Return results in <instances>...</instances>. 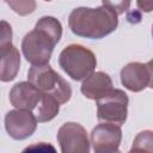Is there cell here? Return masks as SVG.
I'll list each match as a JSON object with an SVG mask.
<instances>
[{
    "instance_id": "cell-1",
    "label": "cell",
    "mask_w": 153,
    "mask_h": 153,
    "mask_svg": "<svg viewBox=\"0 0 153 153\" xmlns=\"http://www.w3.org/2000/svg\"><path fill=\"white\" fill-rule=\"evenodd\" d=\"M62 37V25L55 17L44 16L22 41L24 57L31 65H47L55 45Z\"/></svg>"
},
{
    "instance_id": "cell-2",
    "label": "cell",
    "mask_w": 153,
    "mask_h": 153,
    "mask_svg": "<svg viewBox=\"0 0 153 153\" xmlns=\"http://www.w3.org/2000/svg\"><path fill=\"white\" fill-rule=\"evenodd\" d=\"M68 26L79 37L100 39L117 29L118 18L111 8L103 5L96 8L76 7L68 17Z\"/></svg>"
},
{
    "instance_id": "cell-3",
    "label": "cell",
    "mask_w": 153,
    "mask_h": 153,
    "mask_svg": "<svg viewBox=\"0 0 153 153\" xmlns=\"http://www.w3.org/2000/svg\"><path fill=\"white\" fill-rule=\"evenodd\" d=\"M10 102L16 109L31 111L39 123L51 121L60 111V103L54 97L41 92L29 81H20L11 88Z\"/></svg>"
},
{
    "instance_id": "cell-4",
    "label": "cell",
    "mask_w": 153,
    "mask_h": 153,
    "mask_svg": "<svg viewBox=\"0 0 153 153\" xmlns=\"http://www.w3.org/2000/svg\"><path fill=\"white\" fill-rule=\"evenodd\" d=\"M27 81L37 90L54 97L60 104L67 103L72 97V87L49 63L32 65L27 72Z\"/></svg>"
},
{
    "instance_id": "cell-5",
    "label": "cell",
    "mask_w": 153,
    "mask_h": 153,
    "mask_svg": "<svg viewBox=\"0 0 153 153\" xmlns=\"http://www.w3.org/2000/svg\"><path fill=\"white\" fill-rule=\"evenodd\" d=\"M59 65L71 79L81 81L94 72L97 59L88 48L81 44H69L60 53Z\"/></svg>"
},
{
    "instance_id": "cell-6",
    "label": "cell",
    "mask_w": 153,
    "mask_h": 153,
    "mask_svg": "<svg viewBox=\"0 0 153 153\" xmlns=\"http://www.w3.org/2000/svg\"><path fill=\"white\" fill-rule=\"evenodd\" d=\"M97 118L102 122L123 124L128 115V96L120 88H112L109 94L96 100Z\"/></svg>"
},
{
    "instance_id": "cell-7",
    "label": "cell",
    "mask_w": 153,
    "mask_h": 153,
    "mask_svg": "<svg viewBox=\"0 0 153 153\" xmlns=\"http://www.w3.org/2000/svg\"><path fill=\"white\" fill-rule=\"evenodd\" d=\"M62 153H88L90 140L86 129L76 122L63 123L56 135Z\"/></svg>"
},
{
    "instance_id": "cell-8",
    "label": "cell",
    "mask_w": 153,
    "mask_h": 153,
    "mask_svg": "<svg viewBox=\"0 0 153 153\" xmlns=\"http://www.w3.org/2000/svg\"><path fill=\"white\" fill-rule=\"evenodd\" d=\"M122 130L118 124L103 122L97 124L90 135V145L96 153H114L120 151Z\"/></svg>"
},
{
    "instance_id": "cell-9",
    "label": "cell",
    "mask_w": 153,
    "mask_h": 153,
    "mask_svg": "<svg viewBox=\"0 0 153 153\" xmlns=\"http://www.w3.org/2000/svg\"><path fill=\"white\" fill-rule=\"evenodd\" d=\"M120 76L122 85L131 92H140L147 87H152V62H129L121 69Z\"/></svg>"
},
{
    "instance_id": "cell-10",
    "label": "cell",
    "mask_w": 153,
    "mask_h": 153,
    "mask_svg": "<svg viewBox=\"0 0 153 153\" xmlns=\"http://www.w3.org/2000/svg\"><path fill=\"white\" fill-rule=\"evenodd\" d=\"M37 128V120L31 111L16 109L5 115V129L13 140H24L31 136Z\"/></svg>"
},
{
    "instance_id": "cell-11",
    "label": "cell",
    "mask_w": 153,
    "mask_h": 153,
    "mask_svg": "<svg viewBox=\"0 0 153 153\" xmlns=\"http://www.w3.org/2000/svg\"><path fill=\"white\" fill-rule=\"evenodd\" d=\"M112 80L109 74L105 72H93L86 79L82 80L80 91L81 93L92 100H98L106 94H109L112 90Z\"/></svg>"
},
{
    "instance_id": "cell-12",
    "label": "cell",
    "mask_w": 153,
    "mask_h": 153,
    "mask_svg": "<svg viewBox=\"0 0 153 153\" xmlns=\"http://www.w3.org/2000/svg\"><path fill=\"white\" fill-rule=\"evenodd\" d=\"M20 67V54L17 47H12L0 56V81L8 82L16 79Z\"/></svg>"
},
{
    "instance_id": "cell-13",
    "label": "cell",
    "mask_w": 153,
    "mask_h": 153,
    "mask_svg": "<svg viewBox=\"0 0 153 153\" xmlns=\"http://www.w3.org/2000/svg\"><path fill=\"white\" fill-rule=\"evenodd\" d=\"M17 14L24 17L36 10V0H4Z\"/></svg>"
},
{
    "instance_id": "cell-14",
    "label": "cell",
    "mask_w": 153,
    "mask_h": 153,
    "mask_svg": "<svg viewBox=\"0 0 153 153\" xmlns=\"http://www.w3.org/2000/svg\"><path fill=\"white\" fill-rule=\"evenodd\" d=\"M12 26L6 20H0V56L7 53L12 47Z\"/></svg>"
},
{
    "instance_id": "cell-15",
    "label": "cell",
    "mask_w": 153,
    "mask_h": 153,
    "mask_svg": "<svg viewBox=\"0 0 153 153\" xmlns=\"http://www.w3.org/2000/svg\"><path fill=\"white\" fill-rule=\"evenodd\" d=\"M152 143H153V135L151 130H145L137 134L133 142V147L130 151H152Z\"/></svg>"
},
{
    "instance_id": "cell-16",
    "label": "cell",
    "mask_w": 153,
    "mask_h": 153,
    "mask_svg": "<svg viewBox=\"0 0 153 153\" xmlns=\"http://www.w3.org/2000/svg\"><path fill=\"white\" fill-rule=\"evenodd\" d=\"M102 4L103 6L111 8L118 16V14H123L129 10L131 0H102Z\"/></svg>"
},
{
    "instance_id": "cell-17",
    "label": "cell",
    "mask_w": 153,
    "mask_h": 153,
    "mask_svg": "<svg viewBox=\"0 0 153 153\" xmlns=\"http://www.w3.org/2000/svg\"><path fill=\"white\" fill-rule=\"evenodd\" d=\"M136 4H137V7L139 10H141L142 12H151L153 10V4H152V0H136Z\"/></svg>"
},
{
    "instance_id": "cell-18",
    "label": "cell",
    "mask_w": 153,
    "mask_h": 153,
    "mask_svg": "<svg viewBox=\"0 0 153 153\" xmlns=\"http://www.w3.org/2000/svg\"><path fill=\"white\" fill-rule=\"evenodd\" d=\"M44 1H51V0H44Z\"/></svg>"
}]
</instances>
